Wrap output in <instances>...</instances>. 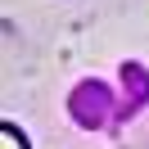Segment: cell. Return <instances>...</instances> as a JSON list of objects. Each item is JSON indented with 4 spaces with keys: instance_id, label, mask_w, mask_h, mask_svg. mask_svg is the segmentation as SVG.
I'll list each match as a JSON object with an SVG mask.
<instances>
[{
    "instance_id": "cell-1",
    "label": "cell",
    "mask_w": 149,
    "mask_h": 149,
    "mask_svg": "<svg viewBox=\"0 0 149 149\" xmlns=\"http://www.w3.org/2000/svg\"><path fill=\"white\" fill-rule=\"evenodd\" d=\"M104 109H109V95H104V86H95V81L72 95V118L81 122V127H104Z\"/></svg>"
},
{
    "instance_id": "cell-2",
    "label": "cell",
    "mask_w": 149,
    "mask_h": 149,
    "mask_svg": "<svg viewBox=\"0 0 149 149\" xmlns=\"http://www.w3.org/2000/svg\"><path fill=\"white\" fill-rule=\"evenodd\" d=\"M0 145L5 149H27V140H23V131L14 127V122H5V127H0Z\"/></svg>"
}]
</instances>
